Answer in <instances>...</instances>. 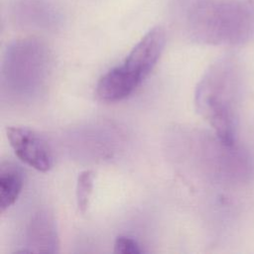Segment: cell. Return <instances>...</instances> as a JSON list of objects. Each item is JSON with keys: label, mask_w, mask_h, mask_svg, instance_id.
<instances>
[{"label": "cell", "mask_w": 254, "mask_h": 254, "mask_svg": "<svg viewBox=\"0 0 254 254\" xmlns=\"http://www.w3.org/2000/svg\"><path fill=\"white\" fill-rule=\"evenodd\" d=\"M187 27L202 43L243 44L254 35V0H193L187 11Z\"/></svg>", "instance_id": "obj_1"}, {"label": "cell", "mask_w": 254, "mask_h": 254, "mask_svg": "<svg viewBox=\"0 0 254 254\" xmlns=\"http://www.w3.org/2000/svg\"><path fill=\"white\" fill-rule=\"evenodd\" d=\"M236 64L230 58L213 64L198 82L194 102L221 144L232 147L236 137Z\"/></svg>", "instance_id": "obj_2"}, {"label": "cell", "mask_w": 254, "mask_h": 254, "mask_svg": "<svg viewBox=\"0 0 254 254\" xmlns=\"http://www.w3.org/2000/svg\"><path fill=\"white\" fill-rule=\"evenodd\" d=\"M165 44L164 29L160 26L152 28L135 45L120 66L140 85L157 64Z\"/></svg>", "instance_id": "obj_3"}, {"label": "cell", "mask_w": 254, "mask_h": 254, "mask_svg": "<svg viewBox=\"0 0 254 254\" xmlns=\"http://www.w3.org/2000/svg\"><path fill=\"white\" fill-rule=\"evenodd\" d=\"M6 136L15 155L26 165L39 172H48L53 167L52 152L46 141L27 127L9 126Z\"/></svg>", "instance_id": "obj_4"}, {"label": "cell", "mask_w": 254, "mask_h": 254, "mask_svg": "<svg viewBox=\"0 0 254 254\" xmlns=\"http://www.w3.org/2000/svg\"><path fill=\"white\" fill-rule=\"evenodd\" d=\"M139 85L120 65L109 69L98 80L96 95L104 102H116L131 95Z\"/></svg>", "instance_id": "obj_5"}, {"label": "cell", "mask_w": 254, "mask_h": 254, "mask_svg": "<svg viewBox=\"0 0 254 254\" xmlns=\"http://www.w3.org/2000/svg\"><path fill=\"white\" fill-rule=\"evenodd\" d=\"M28 252H56L58 235L55 222L48 213H39L30 224Z\"/></svg>", "instance_id": "obj_6"}, {"label": "cell", "mask_w": 254, "mask_h": 254, "mask_svg": "<svg viewBox=\"0 0 254 254\" xmlns=\"http://www.w3.org/2000/svg\"><path fill=\"white\" fill-rule=\"evenodd\" d=\"M23 189V176L20 169L10 162L0 167V212L12 206Z\"/></svg>", "instance_id": "obj_7"}, {"label": "cell", "mask_w": 254, "mask_h": 254, "mask_svg": "<svg viewBox=\"0 0 254 254\" xmlns=\"http://www.w3.org/2000/svg\"><path fill=\"white\" fill-rule=\"evenodd\" d=\"M93 178L94 175L91 171L85 170L79 173L76 182L75 195L76 204L80 213L85 214L89 205L90 196L93 190Z\"/></svg>", "instance_id": "obj_8"}, {"label": "cell", "mask_w": 254, "mask_h": 254, "mask_svg": "<svg viewBox=\"0 0 254 254\" xmlns=\"http://www.w3.org/2000/svg\"><path fill=\"white\" fill-rule=\"evenodd\" d=\"M114 252L121 254H141L143 250L135 239L125 235H119L114 241Z\"/></svg>", "instance_id": "obj_9"}]
</instances>
